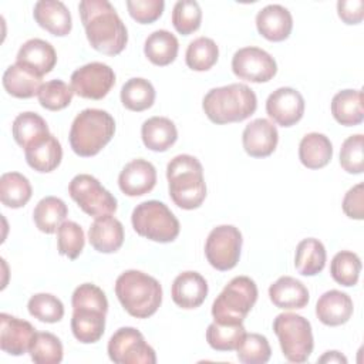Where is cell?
<instances>
[{"instance_id":"cell-1","label":"cell","mask_w":364,"mask_h":364,"mask_svg":"<svg viewBox=\"0 0 364 364\" xmlns=\"http://www.w3.org/2000/svg\"><path fill=\"white\" fill-rule=\"evenodd\" d=\"M90 46L107 55L119 54L128 43V31L114 6L107 0H82L78 4Z\"/></svg>"},{"instance_id":"cell-2","label":"cell","mask_w":364,"mask_h":364,"mask_svg":"<svg viewBox=\"0 0 364 364\" xmlns=\"http://www.w3.org/2000/svg\"><path fill=\"white\" fill-rule=\"evenodd\" d=\"M169 196L172 202L186 210L196 209L206 198V183L202 164L192 155L182 154L172 158L166 166Z\"/></svg>"},{"instance_id":"cell-3","label":"cell","mask_w":364,"mask_h":364,"mask_svg":"<svg viewBox=\"0 0 364 364\" xmlns=\"http://www.w3.org/2000/svg\"><path fill=\"white\" fill-rule=\"evenodd\" d=\"M202 108L206 117L218 125L240 122L255 114L257 98L246 84L235 82L208 91Z\"/></svg>"},{"instance_id":"cell-4","label":"cell","mask_w":364,"mask_h":364,"mask_svg":"<svg viewBox=\"0 0 364 364\" xmlns=\"http://www.w3.org/2000/svg\"><path fill=\"white\" fill-rule=\"evenodd\" d=\"M115 294L127 313L136 318L151 317L162 303L159 282L141 270L121 273L115 282Z\"/></svg>"},{"instance_id":"cell-5","label":"cell","mask_w":364,"mask_h":364,"mask_svg":"<svg viewBox=\"0 0 364 364\" xmlns=\"http://www.w3.org/2000/svg\"><path fill=\"white\" fill-rule=\"evenodd\" d=\"M115 121L104 109L87 108L73 121L70 129L71 149L80 156L97 155L114 136Z\"/></svg>"},{"instance_id":"cell-6","label":"cell","mask_w":364,"mask_h":364,"mask_svg":"<svg viewBox=\"0 0 364 364\" xmlns=\"http://www.w3.org/2000/svg\"><path fill=\"white\" fill-rule=\"evenodd\" d=\"M257 300V286L247 276L233 277L212 304L213 321L240 324Z\"/></svg>"},{"instance_id":"cell-7","label":"cell","mask_w":364,"mask_h":364,"mask_svg":"<svg viewBox=\"0 0 364 364\" xmlns=\"http://www.w3.org/2000/svg\"><path fill=\"white\" fill-rule=\"evenodd\" d=\"M134 230L159 243L173 242L179 235V220L171 209L159 200H145L135 206L131 215Z\"/></svg>"},{"instance_id":"cell-8","label":"cell","mask_w":364,"mask_h":364,"mask_svg":"<svg viewBox=\"0 0 364 364\" xmlns=\"http://www.w3.org/2000/svg\"><path fill=\"white\" fill-rule=\"evenodd\" d=\"M282 353L290 363H304L309 360L313 347L311 324L307 318L296 313H282L273 321Z\"/></svg>"},{"instance_id":"cell-9","label":"cell","mask_w":364,"mask_h":364,"mask_svg":"<svg viewBox=\"0 0 364 364\" xmlns=\"http://www.w3.org/2000/svg\"><path fill=\"white\" fill-rule=\"evenodd\" d=\"M68 193L82 212L90 216L100 218L104 215H112L117 210L115 196L92 175H75L68 185Z\"/></svg>"},{"instance_id":"cell-10","label":"cell","mask_w":364,"mask_h":364,"mask_svg":"<svg viewBox=\"0 0 364 364\" xmlns=\"http://www.w3.org/2000/svg\"><path fill=\"white\" fill-rule=\"evenodd\" d=\"M108 355L115 364H155V350L134 327L118 328L108 341Z\"/></svg>"},{"instance_id":"cell-11","label":"cell","mask_w":364,"mask_h":364,"mask_svg":"<svg viewBox=\"0 0 364 364\" xmlns=\"http://www.w3.org/2000/svg\"><path fill=\"white\" fill-rule=\"evenodd\" d=\"M242 233L232 225H220L210 230L205 243V255L212 267L220 272L233 269L240 257Z\"/></svg>"},{"instance_id":"cell-12","label":"cell","mask_w":364,"mask_h":364,"mask_svg":"<svg viewBox=\"0 0 364 364\" xmlns=\"http://www.w3.org/2000/svg\"><path fill=\"white\" fill-rule=\"evenodd\" d=\"M115 84L114 70L104 63H88L71 74V88L88 100H102Z\"/></svg>"},{"instance_id":"cell-13","label":"cell","mask_w":364,"mask_h":364,"mask_svg":"<svg viewBox=\"0 0 364 364\" xmlns=\"http://www.w3.org/2000/svg\"><path fill=\"white\" fill-rule=\"evenodd\" d=\"M232 71L245 81L267 82L276 75L277 64L267 51L250 46L239 48L233 54Z\"/></svg>"},{"instance_id":"cell-14","label":"cell","mask_w":364,"mask_h":364,"mask_svg":"<svg viewBox=\"0 0 364 364\" xmlns=\"http://www.w3.org/2000/svg\"><path fill=\"white\" fill-rule=\"evenodd\" d=\"M266 112L277 125L291 127L304 114V98L291 87H280L267 97Z\"/></svg>"},{"instance_id":"cell-15","label":"cell","mask_w":364,"mask_h":364,"mask_svg":"<svg viewBox=\"0 0 364 364\" xmlns=\"http://www.w3.org/2000/svg\"><path fill=\"white\" fill-rule=\"evenodd\" d=\"M31 323L14 316L0 314V347L10 355H21L28 351L36 336Z\"/></svg>"},{"instance_id":"cell-16","label":"cell","mask_w":364,"mask_h":364,"mask_svg":"<svg viewBox=\"0 0 364 364\" xmlns=\"http://www.w3.org/2000/svg\"><path fill=\"white\" fill-rule=\"evenodd\" d=\"M279 141L276 125L266 119L257 118L247 124L242 134V144L247 155L253 158H264L274 152Z\"/></svg>"},{"instance_id":"cell-17","label":"cell","mask_w":364,"mask_h":364,"mask_svg":"<svg viewBox=\"0 0 364 364\" xmlns=\"http://www.w3.org/2000/svg\"><path fill=\"white\" fill-rule=\"evenodd\" d=\"M156 183V169L145 159H132L128 162L119 176L118 185L127 196H142L154 189Z\"/></svg>"},{"instance_id":"cell-18","label":"cell","mask_w":364,"mask_h":364,"mask_svg":"<svg viewBox=\"0 0 364 364\" xmlns=\"http://www.w3.org/2000/svg\"><path fill=\"white\" fill-rule=\"evenodd\" d=\"M171 296L176 306L186 310L196 309L208 296V283L198 272H183L175 277Z\"/></svg>"},{"instance_id":"cell-19","label":"cell","mask_w":364,"mask_h":364,"mask_svg":"<svg viewBox=\"0 0 364 364\" xmlns=\"http://www.w3.org/2000/svg\"><path fill=\"white\" fill-rule=\"evenodd\" d=\"M33 16L36 23L53 36L64 37L73 28L70 10L58 0H40L36 3Z\"/></svg>"},{"instance_id":"cell-20","label":"cell","mask_w":364,"mask_h":364,"mask_svg":"<svg viewBox=\"0 0 364 364\" xmlns=\"http://www.w3.org/2000/svg\"><path fill=\"white\" fill-rule=\"evenodd\" d=\"M16 63L43 77L55 67L57 54L48 41L41 38H30L20 47Z\"/></svg>"},{"instance_id":"cell-21","label":"cell","mask_w":364,"mask_h":364,"mask_svg":"<svg viewBox=\"0 0 364 364\" xmlns=\"http://www.w3.org/2000/svg\"><path fill=\"white\" fill-rule=\"evenodd\" d=\"M256 27L260 36L269 41L286 40L293 28L290 11L280 4H269L259 10L256 16Z\"/></svg>"},{"instance_id":"cell-22","label":"cell","mask_w":364,"mask_h":364,"mask_svg":"<svg viewBox=\"0 0 364 364\" xmlns=\"http://www.w3.org/2000/svg\"><path fill=\"white\" fill-rule=\"evenodd\" d=\"M91 246L100 253H114L124 243V226L111 215L95 218L88 230Z\"/></svg>"},{"instance_id":"cell-23","label":"cell","mask_w":364,"mask_h":364,"mask_svg":"<svg viewBox=\"0 0 364 364\" xmlns=\"http://www.w3.org/2000/svg\"><path fill=\"white\" fill-rule=\"evenodd\" d=\"M351 297L340 290H328L320 296L316 304V316L326 326H341L353 316Z\"/></svg>"},{"instance_id":"cell-24","label":"cell","mask_w":364,"mask_h":364,"mask_svg":"<svg viewBox=\"0 0 364 364\" xmlns=\"http://www.w3.org/2000/svg\"><path fill=\"white\" fill-rule=\"evenodd\" d=\"M270 301L283 310H299L309 303V290L297 279L282 276L269 287Z\"/></svg>"},{"instance_id":"cell-25","label":"cell","mask_w":364,"mask_h":364,"mask_svg":"<svg viewBox=\"0 0 364 364\" xmlns=\"http://www.w3.org/2000/svg\"><path fill=\"white\" fill-rule=\"evenodd\" d=\"M26 161L30 168L37 172H51L54 171L63 159V148L60 141L48 134L47 136L38 139L24 149Z\"/></svg>"},{"instance_id":"cell-26","label":"cell","mask_w":364,"mask_h":364,"mask_svg":"<svg viewBox=\"0 0 364 364\" xmlns=\"http://www.w3.org/2000/svg\"><path fill=\"white\" fill-rule=\"evenodd\" d=\"M144 145L155 152H164L171 148L178 139L175 124L166 117L148 118L141 127Z\"/></svg>"},{"instance_id":"cell-27","label":"cell","mask_w":364,"mask_h":364,"mask_svg":"<svg viewBox=\"0 0 364 364\" xmlns=\"http://www.w3.org/2000/svg\"><path fill=\"white\" fill-rule=\"evenodd\" d=\"M40 75L27 67L16 63L6 68L3 74L4 90L16 98H31L38 94L43 82Z\"/></svg>"},{"instance_id":"cell-28","label":"cell","mask_w":364,"mask_h":364,"mask_svg":"<svg viewBox=\"0 0 364 364\" xmlns=\"http://www.w3.org/2000/svg\"><path fill=\"white\" fill-rule=\"evenodd\" d=\"M331 114L344 127H354L363 122V92L361 90L338 91L331 100Z\"/></svg>"},{"instance_id":"cell-29","label":"cell","mask_w":364,"mask_h":364,"mask_svg":"<svg viewBox=\"0 0 364 364\" xmlns=\"http://www.w3.org/2000/svg\"><path fill=\"white\" fill-rule=\"evenodd\" d=\"M105 314L94 309H74L71 318L74 337L84 344L98 341L105 330Z\"/></svg>"},{"instance_id":"cell-30","label":"cell","mask_w":364,"mask_h":364,"mask_svg":"<svg viewBox=\"0 0 364 364\" xmlns=\"http://www.w3.org/2000/svg\"><path fill=\"white\" fill-rule=\"evenodd\" d=\"M333 156V145L324 134H306L299 144L300 162L309 169H320L326 166Z\"/></svg>"},{"instance_id":"cell-31","label":"cell","mask_w":364,"mask_h":364,"mask_svg":"<svg viewBox=\"0 0 364 364\" xmlns=\"http://www.w3.org/2000/svg\"><path fill=\"white\" fill-rule=\"evenodd\" d=\"M179 50L178 38L168 30H156L151 33L144 44L146 58L159 67L169 65L175 61Z\"/></svg>"},{"instance_id":"cell-32","label":"cell","mask_w":364,"mask_h":364,"mask_svg":"<svg viewBox=\"0 0 364 364\" xmlns=\"http://www.w3.org/2000/svg\"><path fill=\"white\" fill-rule=\"evenodd\" d=\"M326 247L324 245L314 237L303 239L297 247L294 255V266L296 270L303 276H316L326 266Z\"/></svg>"},{"instance_id":"cell-33","label":"cell","mask_w":364,"mask_h":364,"mask_svg":"<svg viewBox=\"0 0 364 364\" xmlns=\"http://www.w3.org/2000/svg\"><path fill=\"white\" fill-rule=\"evenodd\" d=\"M67 215L68 209L63 199L57 196H46L36 205L33 219L40 232L51 235L58 230L63 222H65Z\"/></svg>"},{"instance_id":"cell-34","label":"cell","mask_w":364,"mask_h":364,"mask_svg":"<svg viewBox=\"0 0 364 364\" xmlns=\"http://www.w3.org/2000/svg\"><path fill=\"white\" fill-rule=\"evenodd\" d=\"M11 132L17 145L24 149L50 134L48 125L44 118L40 117L37 112L31 111L21 112L14 118Z\"/></svg>"},{"instance_id":"cell-35","label":"cell","mask_w":364,"mask_h":364,"mask_svg":"<svg viewBox=\"0 0 364 364\" xmlns=\"http://www.w3.org/2000/svg\"><path fill=\"white\" fill-rule=\"evenodd\" d=\"M33 195L28 179L20 172H6L0 176V200L4 206L17 209L24 206Z\"/></svg>"},{"instance_id":"cell-36","label":"cell","mask_w":364,"mask_h":364,"mask_svg":"<svg viewBox=\"0 0 364 364\" xmlns=\"http://www.w3.org/2000/svg\"><path fill=\"white\" fill-rule=\"evenodd\" d=\"M155 101V88L145 78H131L121 88V102L129 111H145Z\"/></svg>"},{"instance_id":"cell-37","label":"cell","mask_w":364,"mask_h":364,"mask_svg":"<svg viewBox=\"0 0 364 364\" xmlns=\"http://www.w3.org/2000/svg\"><path fill=\"white\" fill-rule=\"evenodd\" d=\"M245 336H246V328L243 323L220 324L213 321L208 326V330H206V341L216 351L236 350Z\"/></svg>"},{"instance_id":"cell-38","label":"cell","mask_w":364,"mask_h":364,"mask_svg":"<svg viewBox=\"0 0 364 364\" xmlns=\"http://www.w3.org/2000/svg\"><path fill=\"white\" fill-rule=\"evenodd\" d=\"M219 57L216 43L209 37H198L189 43L185 54L186 65L193 71H208Z\"/></svg>"},{"instance_id":"cell-39","label":"cell","mask_w":364,"mask_h":364,"mask_svg":"<svg viewBox=\"0 0 364 364\" xmlns=\"http://www.w3.org/2000/svg\"><path fill=\"white\" fill-rule=\"evenodd\" d=\"M28 353L37 364H58L63 360V344L53 333L37 331Z\"/></svg>"},{"instance_id":"cell-40","label":"cell","mask_w":364,"mask_h":364,"mask_svg":"<svg viewBox=\"0 0 364 364\" xmlns=\"http://www.w3.org/2000/svg\"><path fill=\"white\" fill-rule=\"evenodd\" d=\"M361 272L360 257L350 250H341L336 253L330 263V273L336 283L350 287L357 284Z\"/></svg>"},{"instance_id":"cell-41","label":"cell","mask_w":364,"mask_h":364,"mask_svg":"<svg viewBox=\"0 0 364 364\" xmlns=\"http://www.w3.org/2000/svg\"><path fill=\"white\" fill-rule=\"evenodd\" d=\"M202 10L195 0H179L172 10V24L182 36H189L200 27Z\"/></svg>"},{"instance_id":"cell-42","label":"cell","mask_w":364,"mask_h":364,"mask_svg":"<svg viewBox=\"0 0 364 364\" xmlns=\"http://www.w3.org/2000/svg\"><path fill=\"white\" fill-rule=\"evenodd\" d=\"M236 351L239 361L243 364H264L272 355L267 338L257 333H246Z\"/></svg>"},{"instance_id":"cell-43","label":"cell","mask_w":364,"mask_h":364,"mask_svg":"<svg viewBox=\"0 0 364 364\" xmlns=\"http://www.w3.org/2000/svg\"><path fill=\"white\" fill-rule=\"evenodd\" d=\"M74 91L73 88L61 81V80H51L41 85L37 97L38 102L43 108L48 111H60L70 105L73 100Z\"/></svg>"},{"instance_id":"cell-44","label":"cell","mask_w":364,"mask_h":364,"mask_svg":"<svg viewBox=\"0 0 364 364\" xmlns=\"http://www.w3.org/2000/svg\"><path fill=\"white\" fill-rule=\"evenodd\" d=\"M28 313L44 323H57L64 316V304L50 293H37L30 297L27 304Z\"/></svg>"},{"instance_id":"cell-45","label":"cell","mask_w":364,"mask_h":364,"mask_svg":"<svg viewBox=\"0 0 364 364\" xmlns=\"http://www.w3.org/2000/svg\"><path fill=\"white\" fill-rule=\"evenodd\" d=\"M84 243H85V236H84L82 228L73 220L63 222V225L57 230L58 253L74 260L82 252Z\"/></svg>"},{"instance_id":"cell-46","label":"cell","mask_w":364,"mask_h":364,"mask_svg":"<svg viewBox=\"0 0 364 364\" xmlns=\"http://www.w3.org/2000/svg\"><path fill=\"white\" fill-rule=\"evenodd\" d=\"M364 136L355 134L348 136L340 149V165L348 173H361L364 171Z\"/></svg>"},{"instance_id":"cell-47","label":"cell","mask_w":364,"mask_h":364,"mask_svg":"<svg viewBox=\"0 0 364 364\" xmlns=\"http://www.w3.org/2000/svg\"><path fill=\"white\" fill-rule=\"evenodd\" d=\"M73 310L74 309H94L102 313L108 311V300L105 293L92 283L80 284L71 297Z\"/></svg>"},{"instance_id":"cell-48","label":"cell","mask_w":364,"mask_h":364,"mask_svg":"<svg viewBox=\"0 0 364 364\" xmlns=\"http://www.w3.org/2000/svg\"><path fill=\"white\" fill-rule=\"evenodd\" d=\"M165 3L164 0H128L127 9L129 16L141 23L149 24L162 16Z\"/></svg>"},{"instance_id":"cell-49","label":"cell","mask_w":364,"mask_h":364,"mask_svg":"<svg viewBox=\"0 0 364 364\" xmlns=\"http://www.w3.org/2000/svg\"><path fill=\"white\" fill-rule=\"evenodd\" d=\"M343 212L351 218L361 220L364 218V185L357 183L350 188L343 199Z\"/></svg>"},{"instance_id":"cell-50","label":"cell","mask_w":364,"mask_h":364,"mask_svg":"<svg viewBox=\"0 0 364 364\" xmlns=\"http://www.w3.org/2000/svg\"><path fill=\"white\" fill-rule=\"evenodd\" d=\"M338 17L346 24H358L364 17V1L363 0H340L337 3Z\"/></svg>"},{"instance_id":"cell-51","label":"cell","mask_w":364,"mask_h":364,"mask_svg":"<svg viewBox=\"0 0 364 364\" xmlns=\"http://www.w3.org/2000/svg\"><path fill=\"white\" fill-rule=\"evenodd\" d=\"M318 361L320 363H343V364H346L347 358L338 351H327L323 357L318 358Z\"/></svg>"}]
</instances>
